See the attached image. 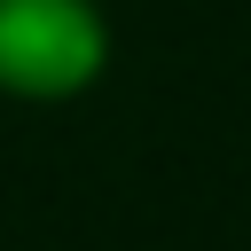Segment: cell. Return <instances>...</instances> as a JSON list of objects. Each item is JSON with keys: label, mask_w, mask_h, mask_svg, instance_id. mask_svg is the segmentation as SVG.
<instances>
[{"label": "cell", "mask_w": 251, "mask_h": 251, "mask_svg": "<svg viewBox=\"0 0 251 251\" xmlns=\"http://www.w3.org/2000/svg\"><path fill=\"white\" fill-rule=\"evenodd\" d=\"M102 55V24L86 0H0V78L16 86H71Z\"/></svg>", "instance_id": "obj_1"}]
</instances>
